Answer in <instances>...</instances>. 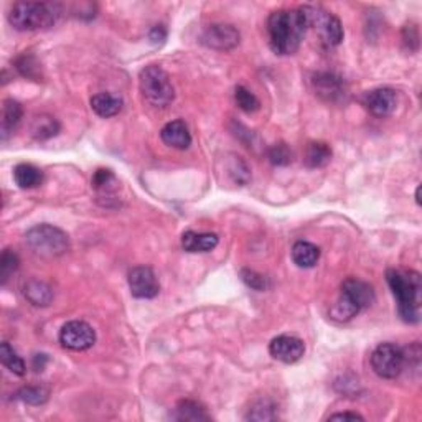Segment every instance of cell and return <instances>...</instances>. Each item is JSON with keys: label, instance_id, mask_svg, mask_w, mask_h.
<instances>
[{"label": "cell", "instance_id": "cell-15", "mask_svg": "<svg viewBox=\"0 0 422 422\" xmlns=\"http://www.w3.org/2000/svg\"><path fill=\"white\" fill-rule=\"evenodd\" d=\"M160 137H162L164 142L167 145L174 149H180L185 150L190 147L191 144V134L189 130V126L184 121H172L169 124H165L160 130Z\"/></svg>", "mask_w": 422, "mask_h": 422}, {"label": "cell", "instance_id": "cell-12", "mask_svg": "<svg viewBox=\"0 0 422 422\" xmlns=\"http://www.w3.org/2000/svg\"><path fill=\"white\" fill-rule=\"evenodd\" d=\"M239 38H241V35H239V32L233 25L215 23L211 25L210 28H206V32L201 36V41L208 48L228 51L236 48L239 45Z\"/></svg>", "mask_w": 422, "mask_h": 422}, {"label": "cell", "instance_id": "cell-24", "mask_svg": "<svg viewBox=\"0 0 422 422\" xmlns=\"http://www.w3.org/2000/svg\"><path fill=\"white\" fill-rule=\"evenodd\" d=\"M60 122L51 116H36L32 122V135L36 140H48L60 132Z\"/></svg>", "mask_w": 422, "mask_h": 422}, {"label": "cell", "instance_id": "cell-13", "mask_svg": "<svg viewBox=\"0 0 422 422\" xmlns=\"http://www.w3.org/2000/svg\"><path fill=\"white\" fill-rule=\"evenodd\" d=\"M269 353L273 355V358L279 359V362L292 364L304 357L305 343L299 337L279 335L269 343Z\"/></svg>", "mask_w": 422, "mask_h": 422}, {"label": "cell", "instance_id": "cell-22", "mask_svg": "<svg viewBox=\"0 0 422 422\" xmlns=\"http://www.w3.org/2000/svg\"><path fill=\"white\" fill-rule=\"evenodd\" d=\"M332 160V149L325 142H310L305 149L304 164L309 169H322L330 164Z\"/></svg>", "mask_w": 422, "mask_h": 422}, {"label": "cell", "instance_id": "cell-36", "mask_svg": "<svg viewBox=\"0 0 422 422\" xmlns=\"http://www.w3.org/2000/svg\"><path fill=\"white\" fill-rule=\"evenodd\" d=\"M165 36H167V33H165V28L162 27V25H160V27H155L152 32H150V40L152 41H162V40H165Z\"/></svg>", "mask_w": 422, "mask_h": 422}, {"label": "cell", "instance_id": "cell-25", "mask_svg": "<svg viewBox=\"0 0 422 422\" xmlns=\"http://www.w3.org/2000/svg\"><path fill=\"white\" fill-rule=\"evenodd\" d=\"M0 362L5 368L9 369L10 373L17 374V376H23L27 373V366H25V362L19 357V353L10 347V343L4 342L0 345Z\"/></svg>", "mask_w": 422, "mask_h": 422}, {"label": "cell", "instance_id": "cell-29", "mask_svg": "<svg viewBox=\"0 0 422 422\" xmlns=\"http://www.w3.org/2000/svg\"><path fill=\"white\" fill-rule=\"evenodd\" d=\"M234 99H236V104L239 106V109L248 114L256 112L260 107L259 99L244 86H236V90H234Z\"/></svg>", "mask_w": 422, "mask_h": 422}, {"label": "cell", "instance_id": "cell-21", "mask_svg": "<svg viewBox=\"0 0 422 422\" xmlns=\"http://www.w3.org/2000/svg\"><path fill=\"white\" fill-rule=\"evenodd\" d=\"M320 249L309 241H299L292 248V260L299 268L310 269L319 263Z\"/></svg>", "mask_w": 422, "mask_h": 422}, {"label": "cell", "instance_id": "cell-4", "mask_svg": "<svg viewBox=\"0 0 422 422\" xmlns=\"http://www.w3.org/2000/svg\"><path fill=\"white\" fill-rule=\"evenodd\" d=\"M374 300H376V295L371 285L364 280L350 278L342 284L340 297L333 304L330 314L335 320H352L359 312L371 307Z\"/></svg>", "mask_w": 422, "mask_h": 422}, {"label": "cell", "instance_id": "cell-20", "mask_svg": "<svg viewBox=\"0 0 422 422\" xmlns=\"http://www.w3.org/2000/svg\"><path fill=\"white\" fill-rule=\"evenodd\" d=\"M14 180L20 189H36L43 181V172L32 164H19L14 169Z\"/></svg>", "mask_w": 422, "mask_h": 422}, {"label": "cell", "instance_id": "cell-23", "mask_svg": "<svg viewBox=\"0 0 422 422\" xmlns=\"http://www.w3.org/2000/svg\"><path fill=\"white\" fill-rule=\"evenodd\" d=\"M176 421H210L211 416L206 413L200 403L194 399H184L176 404L175 416Z\"/></svg>", "mask_w": 422, "mask_h": 422}, {"label": "cell", "instance_id": "cell-11", "mask_svg": "<svg viewBox=\"0 0 422 422\" xmlns=\"http://www.w3.org/2000/svg\"><path fill=\"white\" fill-rule=\"evenodd\" d=\"M315 95L327 102H338L347 96V85L335 73H317L312 78Z\"/></svg>", "mask_w": 422, "mask_h": 422}, {"label": "cell", "instance_id": "cell-32", "mask_svg": "<svg viewBox=\"0 0 422 422\" xmlns=\"http://www.w3.org/2000/svg\"><path fill=\"white\" fill-rule=\"evenodd\" d=\"M241 279H243V283L248 285V288L259 290V292H263V290L268 289V278H264L263 274H258L256 270L243 269Z\"/></svg>", "mask_w": 422, "mask_h": 422}, {"label": "cell", "instance_id": "cell-14", "mask_svg": "<svg viewBox=\"0 0 422 422\" xmlns=\"http://www.w3.org/2000/svg\"><path fill=\"white\" fill-rule=\"evenodd\" d=\"M364 106L374 117H388L396 111L398 95L391 88H376V90L366 93Z\"/></svg>", "mask_w": 422, "mask_h": 422}, {"label": "cell", "instance_id": "cell-10", "mask_svg": "<svg viewBox=\"0 0 422 422\" xmlns=\"http://www.w3.org/2000/svg\"><path fill=\"white\" fill-rule=\"evenodd\" d=\"M129 289L135 299H154L160 292L157 275L147 265H137L129 273Z\"/></svg>", "mask_w": 422, "mask_h": 422}, {"label": "cell", "instance_id": "cell-17", "mask_svg": "<svg viewBox=\"0 0 422 422\" xmlns=\"http://www.w3.org/2000/svg\"><path fill=\"white\" fill-rule=\"evenodd\" d=\"M124 101L121 96L114 95V93H99L91 97V109L99 117H112L117 116L122 111Z\"/></svg>", "mask_w": 422, "mask_h": 422}, {"label": "cell", "instance_id": "cell-19", "mask_svg": "<svg viewBox=\"0 0 422 422\" xmlns=\"http://www.w3.org/2000/svg\"><path fill=\"white\" fill-rule=\"evenodd\" d=\"M23 117V107L19 101L14 99H7L4 102L2 107V139L5 140L10 134H14V130L22 121Z\"/></svg>", "mask_w": 422, "mask_h": 422}, {"label": "cell", "instance_id": "cell-16", "mask_svg": "<svg viewBox=\"0 0 422 422\" xmlns=\"http://www.w3.org/2000/svg\"><path fill=\"white\" fill-rule=\"evenodd\" d=\"M218 236L215 233H195L186 231L181 236V248L186 253H210L218 246Z\"/></svg>", "mask_w": 422, "mask_h": 422}, {"label": "cell", "instance_id": "cell-9", "mask_svg": "<svg viewBox=\"0 0 422 422\" xmlns=\"http://www.w3.org/2000/svg\"><path fill=\"white\" fill-rule=\"evenodd\" d=\"M60 343L71 352H86L96 343V332L86 322L71 320L61 327Z\"/></svg>", "mask_w": 422, "mask_h": 422}, {"label": "cell", "instance_id": "cell-2", "mask_svg": "<svg viewBox=\"0 0 422 422\" xmlns=\"http://www.w3.org/2000/svg\"><path fill=\"white\" fill-rule=\"evenodd\" d=\"M386 280L391 292L398 300L401 319L408 324H418L422 290L421 275L414 270L389 269L386 273Z\"/></svg>", "mask_w": 422, "mask_h": 422}, {"label": "cell", "instance_id": "cell-33", "mask_svg": "<svg viewBox=\"0 0 422 422\" xmlns=\"http://www.w3.org/2000/svg\"><path fill=\"white\" fill-rule=\"evenodd\" d=\"M15 65H17V70L20 71V75L27 78H38L40 75V65L36 63L33 56L22 55L17 61H15Z\"/></svg>", "mask_w": 422, "mask_h": 422}, {"label": "cell", "instance_id": "cell-6", "mask_svg": "<svg viewBox=\"0 0 422 422\" xmlns=\"http://www.w3.org/2000/svg\"><path fill=\"white\" fill-rule=\"evenodd\" d=\"M139 88L150 106L165 107L175 99V90L169 73L157 65H149L140 71Z\"/></svg>", "mask_w": 422, "mask_h": 422}, {"label": "cell", "instance_id": "cell-18", "mask_svg": "<svg viewBox=\"0 0 422 422\" xmlns=\"http://www.w3.org/2000/svg\"><path fill=\"white\" fill-rule=\"evenodd\" d=\"M23 295L35 307H48L53 300V290L43 280L32 279L23 285Z\"/></svg>", "mask_w": 422, "mask_h": 422}, {"label": "cell", "instance_id": "cell-7", "mask_svg": "<svg viewBox=\"0 0 422 422\" xmlns=\"http://www.w3.org/2000/svg\"><path fill=\"white\" fill-rule=\"evenodd\" d=\"M299 9L305 19L307 30L314 28L327 46H338L342 43L345 33H343L340 19L325 9L315 7V5H304Z\"/></svg>", "mask_w": 422, "mask_h": 422}, {"label": "cell", "instance_id": "cell-5", "mask_svg": "<svg viewBox=\"0 0 422 422\" xmlns=\"http://www.w3.org/2000/svg\"><path fill=\"white\" fill-rule=\"evenodd\" d=\"M28 248L40 258L53 259L70 251V238L53 225H36L25 234Z\"/></svg>", "mask_w": 422, "mask_h": 422}, {"label": "cell", "instance_id": "cell-30", "mask_svg": "<svg viewBox=\"0 0 422 422\" xmlns=\"http://www.w3.org/2000/svg\"><path fill=\"white\" fill-rule=\"evenodd\" d=\"M269 162L275 167H285L292 162V150L289 149L288 144L279 142L274 144L273 147L268 150Z\"/></svg>", "mask_w": 422, "mask_h": 422}, {"label": "cell", "instance_id": "cell-1", "mask_svg": "<svg viewBox=\"0 0 422 422\" xmlns=\"http://www.w3.org/2000/svg\"><path fill=\"white\" fill-rule=\"evenodd\" d=\"M269 45L275 55H294L307 33L300 9L275 10L268 19Z\"/></svg>", "mask_w": 422, "mask_h": 422}, {"label": "cell", "instance_id": "cell-35", "mask_svg": "<svg viewBox=\"0 0 422 422\" xmlns=\"http://www.w3.org/2000/svg\"><path fill=\"white\" fill-rule=\"evenodd\" d=\"M330 421H338V419H343V421H363L364 418L363 416H359L358 413H338V414H332L330 418H328Z\"/></svg>", "mask_w": 422, "mask_h": 422}, {"label": "cell", "instance_id": "cell-34", "mask_svg": "<svg viewBox=\"0 0 422 422\" xmlns=\"http://www.w3.org/2000/svg\"><path fill=\"white\" fill-rule=\"evenodd\" d=\"M229 170H231L234 181H236V184H239V185L246 184V181L249 180V176H251V174H249V167L246 165V162H244L241 157H234L233 165L229 167Z\"/></svg>", "mask_w": 422, "mask_h": 422}, {"label": "cell", "instance_id": "cell-28", "mask_svg": "<svg viewBox=\"0 0 422 422\" xmlns=\"http://www.w3.org/2000/svg\"><path fill=\"white\" fill-rule=\"evenodd\" d=\"M19 256L15 254L12 249H5L2 253V259H0V280H2V285L9 283V279L17 273L19 269Z\"/></svg>", "mask_w": 422, "mask_h": 422}, {"label": "cell", "instance_id": "cell-26", "mask_svg": "<svg viewBox=\"0 0 422 422\" xmlns=\"http://www.w3.org/2000/svg\"><path fill=\"white\" fill-rule=\"evenodd\" d=\"M93 189L99 191L101 195H111L112 190H116V176L111 170H97L95 175H93Z\"/></svg>", "mask_w": 422, "mask_h": 422}, {"label": "cell", "instance_id": "cell-3", "mask_svg": "<svg viewBox=\"0 0 422 422\" xmlns=\"http://www.w3.org/2000/svg\"><path fill=\"white\" fill-rule=\"evenodd\" d=\"M60 7L46 2H17L9 12V22L20 32H35L53 27L60 17Z\"/></svg>", "mask_w": 422, "mask_h": 422}, {"label": "cell", "instance_id": "cell-8", "mask_svg": "<svg viewBox=\"0 0 422 422\" xmlns=\"http://www.w3.org/2000/svg\"><path fill=\"white\" fill-rule=\"evenodd\" d=\"M406 364V353L394 343H381L371 353L373 371L383 379L398 378Z\"/></svg>", "mask_w": 422, "mask_h": 422}, {"label": "cell", "instance_id": "cell-27", "mask_svg": "<svg viewBox=\"0 0 422 422\" xmlns=\"http://www.w3.org/2000/svg\"><path fill=\"white\" fill-rule=\"evenodd\" d=\"M48 389L43 386H23L22 389H19L17 399L32 406H40L48 401Z\"/></svg>", "mask_w": 422, "mask_h": 422}, {"label": "cell", "instance_id": "cell-31", "mask_svg": "<svg viewBox=\"0 0 422 422\" xmlns=\"http://www.w3.org/2000/svg\"><path fill=\"white\" fill-rule=\"evenodd\" d=\"M274 409H275V406L270 403V401H258V403L253 406V409H249L248 419H251V421H270V419L275 418Z\"/></svg>", "mask_w": 422, "mask_h": 422}]
</instances>
